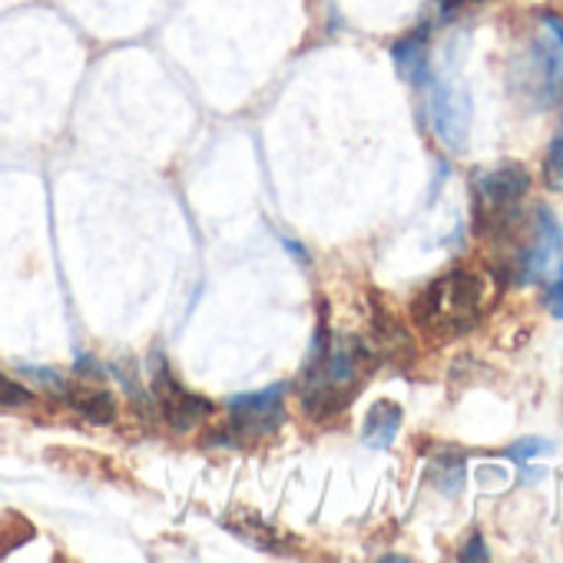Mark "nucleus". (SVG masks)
Masks as SVG:
<instances>
[{"instance_id": "f257e3e1", "label": "nucleus", "mask_w": 563, "mask_h": 563, "mask_svg": "<svg viewBox=\"0 0 563 563\" xmlns=\"http://www.w3.org/2000/svg\"><path fill=\"white\" fill-rule=\"evenodd\" d=\"M375 349L358 339V335H345L339 342L329 339L325 329H319V342L316 352L306 365V378L299 385V398H302V411L309 418H335L342 415L355 395L362 391L365 378L372 375L375 362Z\"/></svg>"}, {"instance_id": "f03ea898", "label": "nucleus", "mask_w": 563, "mask_h": 563, "mask_svg": "<svg viewBox=\"0 0 563 563\" xmlns=\"http://www.w3.org/2000/svg\"><path fill=\"white\" fill-rule=\"evenodd\" d=\"M490 306V282L471 268H451L411 302L415 325L434 342L461 339L484 319Z\"/></svg>"}, {"instance_id": "7ed1b4c3", "label": "nucleus", "mask_w": 563, "mask_h": 563, "mask_svg": "<svg viewBox=\"0 0 563 563\" xmlns=\"http://www.w3.org/2000/svg\"><path fill=\"white\" fill-rule=\"evenodd\" d=\"M514 80L530 110H550L563 100V21L556 14H543L537 21Z\"/></svg>"}, {"instance_id": "20e7f679", "label": "nucleus", "mask_w": 563, "mask_h": 563, "mask_svg": "<svg viewBox=\"0 0 563 563\" xmlns=\"http://www.w3.org/2000/svg\"><path fill=\"white\" fill-rule=\"evenodd\" d=\"M530 189V173L520 163H500L474 176V199H477V225L484 232H500L514 222L517 202Z\"/></svg>"}, {"instance_id": "39448f33", "label": "nucleus", "mask_w": 563, "mask_h": 563, "mask_svg": "<svg viewBox=\"0 0 563 563\" xmlns=\"http://www.w3.org/2000/svg\"><path fill=\"white\" fill-rule=\"evenodd\" d=\"M560 249H563V225L547 206H537L530 212L523 242H517L510 255V278L517 286H533V282H540L553 268Z\"/></svg>"}, {"instance_id": "423d86ee", "label": "nucleus", "mask_w": 563, "mask_h": 563, "mask_svg": "<svg viewBox=\"0 0 563 563\" xmlns=\"http://www.w3.org/2000/svg\"><path fill=\"white\" fill-rule=\"evenodd\" d=\"M428 90V120L434 136L451 150V153H464L467 150V136H471V97L457 80H444V77H428L424 84Z\"/></svg>"}, {"instance_id": "0eeeda50", "label": "nucleus", "mask_w": 563, "mask_h": 563, "mask_svg": "<svg viewBox=\"0 0 563 563\" xmlns=\"http://www.w3.org/2000/svg\"><path fill=\"white\" fill-rule=\"evenodd\" d=\"M282 398H286V388L272 385L265 391L255 395H239L229 405V431L239 441H252V438H265L272 434L282 418H286V408H282Z\"/></svg>"}, {"instance_id": "6e6552de", "label": "nucleus", "mask_w": 563, "mask_h": 563, "mask_svg": "<svg viewBox=\"0 0 563 563\" xmlns=\"http://www.w3.org/2000/svg\"><path fill=\"white\" fill-rule=\"evenodd\" d=\"M153 398H156L159 415L166 418V424L176 428V431H189V428L202 424L212 415V405L206 398L192 395L166 365H159L156 375H153Z\"/></svg>"}, {"instance_id": "1a4fd4ad", "label": "nucleus", "mask_w": 563, "mask_h": 563, "mask_svg": "<svg viewBox=\"0 0 563 563\" xmlns=\"http://www.w3.org/2000/svg\"><path fill=\"white\" fill-rule=\"evenodd\" d=\"M60 395L64 401L87 421L93 424H110L117 421V398L100 388V385H90V382H77V385H60Z\"/></svg>"}, {"instance_id": "9d476101", "label": "nucleus", "mask_w": 563, "mask_h": 563, "mask_svg": "<svg viewBox=\"0 0 563 563\" xmlns=\"http://www.w3.org/2000/svg\"><path fill=\"white\" fill-rule=\"evenodd\" d=\"M428 27H418L411 34H405L395 47H391V57H395V67L398 74L415 84V87H424L428 77H431V64H428Z\"/></svg>"}, {"instance_id": "9b49d317", "label": "nucleus", "mask_w": 563, "mask_h": 563, "mask_svg": "<svg viewBox=\"0 0 563 563\" xmlns=\"http://www.w3.org/2000/svg\"><path fill=\"white\" fill-rule=\"evenodd\" d=\"M398 428H401V405L375 401L368 418H365L362 438H365L368 448H391V441L398 438Z\"/></svg>"}, {"instance_id": "f8f14e48", "label": "nucleus", "mask_w": 563, "mask_h": 563, "mask_svg": "<svg viewBox=\"0 0 563 563\" xmlns=\"http://www.w3.org/2000/svg\"><path fill=\"white\" fill-rule=\"evenodd\" d=\"M543 183L553 192L563 189V123L556 126V133H553V140L547 146V156H543Z\"/></svg>"}, {"instance_id": "ddd939ff", "label": "nucleus", "mask_w": 563, "mask_h": 563, "mask_svg": "<svg viewBox=\"0 0 563 563\" xmlns=\"http://www.w3.org/2000/svg\"><path fill=\"white\" fill-rule=\"evenodd\" d=\"M550 451H553L550 441H543V438H523V441H517V444L507 448V457L517 461V464H523L527 457H533V454H550Z\"/></svg>"}, {"instance_id": "4468645a", "label": "nucleus", "mask_w": 563, "mask_h": 563, "mask_svg": "<svg viewBox=\"0 0 563 563\" xmlns=\"http://www.w3.org/2000/svg\"><path fill=\"white\" fill-rule=\"evenodd\" d=\"M31 401V391L21 388L18 382H11L4 372H0V408H21Z\"/></svg>"}, {"instance_id": "2eb2a0df", "label": "nucleus", "mask_w": 563, "mask_h": 563, "mask_svg": "<svg viewBox=\"0 0 563 563\" xmlns=\"http://www.w3.org/2000/svg\"><path fill=\"white\" fill-rule=\"evenodd\" d=\"M543 302H547V312H550L553 319H563V265L556 268L553 282L547 286V296H543Z\"/></svg>"}, {"instance_id": "dca6fc26", "label": "nucleus", "mask_w": 563, "mask_h": 563, "mask_svg": "<svg viewBox=\"0 0 563 563\" xmlns=\"http://www.w3.org/2000/svg\"><path fill=\"white\" fill-rule=\"evenodd\" d=\"M461 560H487V550H484V537L481 533H474L467 543H464V550L457 553Z\"/></svg>"}, {"instance_id": "f3484780", "label": "nucleus", "mask_w": 563, "mask_h": 563, "mask_svg": "<svg viewBox=\"0 0 563 563\" xmlns=\"http://www.w3.org/2000/svg\"><path fill=\"white\" fill-rule=\"evenodd\" d=\"M464 4H481V0H441V11H444V14H454V11L464 8Z\"/></svg>"}]
</instances>
